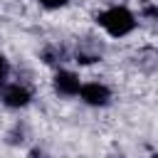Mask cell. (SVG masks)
Returning a JSON list of instances; mask_svg holds the SVG:
<instances>
[{
  "instance_id": "6da1fadb",
  "label": "cell",
  "mask_w": 158,
  "mask_h": 158,
  "mask_svg": "<svg viewBox=\"0 0 158 158\" xmlns=\"http://www.w3.org/2000/svg\"><path fill=\"white\" fill-rule=\"evenodd\" d=\"M99 25H101L109 35L123 37V35H128V32L133 30L136 20H133V15H131L126 7H111V10H106V12L99 15Z\"/></svg>"
},
{
  "instance_id": "7a4b0ae2",
  "label": "cell",
  "mask_w": 158,
  "mask_h": 158,
  "mask_svg": "<svg viewBox=\"0 0 158 158\" xmlns=\"http://www.w3.org/2000/svg\"><path fill=\"white\" fill-rule=\"evenodd\" d=\"M79 94H81V99H84L86 104H91V106H104V104L109 101V96H111L104 84H84V86L79 89Z\"/></svg>"
},
{
  "instance_id": "3957f363",
  "label": "cell",
  "mask_w": 158,
  "mask_h": 158,
  "mask_svg": "<svg viewBox=\"0 0 158 158\" xmlns=\"http://www.w3.org/2000/svg\"><path fill=\"white\" fill-rule=\"evenodd\" d=\"M54 89L59 91V94H67V96H72V94H79V79H77V74H72V72H59L57 77H54Z\"/></svg>"
},
{
  "instance_id": "277c9868",
  "label": "cell",
  "mask_w": 158,
  "mask_h": 158,
  "mask_svg": "<svg viewBox=\"0 0 158 158\" xmlns=\"http://www.w3.org/2000/svg\"><path fill=\"white\" fill-rule=\"evenodd\" d=\"M30 101V91L25 89V86H10V89H5V104L7 106H12V109H20V106H25Z\"/></svg>"
},
{
  "instance_id": "5b68a950",
  "label": "cell",
  "mask_w": 158,
  "mask_h": 158,
  "mask_svg": "<svg viewBox=\"0 0 158 158\" xmlns=\"http://www.w3.org/2000/svg\"><path fill=\"white\" fill-rule=\"evenodd\" d=\"M7 69H10V67H7V59L0 54V86H2L5 79H7Z\"/></svg>"
},
{
  "instance_id": "8992f818",
  "label": "cell",
  "mask_w": 158,
  "mask_h": 158,
  "mask_svg": "<svg viewBox=\"0 0 158 158\" xmlns=\"http://www.w3.org/2000/svg\"><path fill=\"white\" fill-rule=\"evenodd\" d=\"M42 5H47V7H62L67 0H40Z\"/></svg>"
},
{
  "instance_id": "52a82bcc",
  "label": "cell",
  "mask_w": 158,
  "mask_h": 158,
  "mask_svg": "<svg viewBox=\"0 0 158 158\" xmlns=\"http://www.w3.org/2000/svg\"><path fill=\"white\" fill-rule=\"evenodd\" d=\"M156 158H158V156H156Z\"/></svg>"
}]
</instances>
